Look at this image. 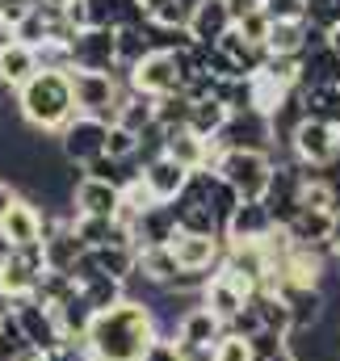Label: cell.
<instances>
[{
  "instance_id": "1",
  "label": "cell",
  "mask_w": 340,
  "mask_h": 361,
  "mask_svg": "<svg viewBox=\"0 0 340 361\" xmlns=\"http://www.w3.org/2000/svg\"><path fill=\"white\" fill-rule=\"evenodd\" d=\"M160 336L156 328V311L139 298H126L109 311H101L88 328L85 345L92 361H143L147 345Z\"/></svg>"
},
{
  "instance_id": "2",
  "label": "cell",
  "mask_w": 340,
  "mask_h": 361,
  "mask_svg": "<svg viewBox=\"0 0 340 361\" xmlns=\"http://www.w3.org/2000/svg\"><path fill=\"white\" fill-rule=\"evenodd\" d=\"M17 114H21V122L30 130L59 135L80 114L76 109V89H72V72H38L17 92Z\"/></svg>"
},
{
  "instance_id": "3",
  "label": "cell",
  "mask_w": 340,
  "mask_h": 361,
  "mask_svg": "<svg viewBox=\"0 0 340 361\" xmlns=\"http://www.w3.org/2000/svg\"><path fill=\"white\" fill-rule=\"evenodd\" d=\"M273 169H277L273 152H223L219 164H214V173L244 202H265V193L273 185Z\"/></svg>"
},
{
  "instance_id": "4",
  "label": "cell",
  "mask_w": 340,
  "mask_h": 361,
  "mask_svg": "<svg viewBox=\"0 0 340 361\" xmlns=\"http://www.w3.org/2000/svg\"><path fill=\"white\" fill-rule=\"evenodd\" d=\"M72 89L80 114L118 122V105L126 97V80H118V72H72Z\"/></svg>"
},
{
  "instance_id": "5",
  "label": "cell",
  "mask_w": 340,
  "mask_h": 361,
  "mask_svg": "<svg viewBox=\"0 0 340 361\" xmlns=\"http://www.w3.org/2000/svg\"><path fill=\"white\" fill-rule=\"evenodd\" d=\"M109 126L114 122H101V118H88V114H76L63 130H59V152L68 164H76L85 173L92 160L109 156Z\"/></svg>"
},
{
  "instance_id": "6",
  "label": "cell",
  "mask_w": 340,
  "mask_h": 361,
  "mask_svg": "<svg viewBox=\"0 0 340 361\" xmlns=\"http://www.w3.org/2000/svg\"><path fill=\"white\" fill-rule=\"evenodd\" d=\"M290 156L303 160V164L315 169V173H324V169L340 164V126L307 118V122L294 130V139H290Z\"/></svg>"
},
{
  "instance_id": "7",
  "label": "cell",
  "mask_w": 340,
  "mask_h": 361,
  "mask_svg": "<svg viewBox=\"0 0 340 361\" xmlns=\"http://www.w3.org/2000/svg\"><path fill=\"white\" fill-rule=\"evenodd\" d=\"M47 273V252L42 244H30V248H13V257L0 265V298L17 302V298H30L38 290Z\"/></svg>"
},
{
  "instance_id": "8",
  "label": "cell",
  "mask_w": 340,
  "mask_h": 361,
  "mask_svg": "<svg viewBox=\"0 0 340 361\" xmlns=\"http://www.w3.org/2000/svg\"><path fill=\"white\" fill-rule=\"evenodd\" d=\"M68 47H72V72H118V30L88 25Z\"/></svg>"
},
{
  "instance_id": "9",
  "label": "cell",
  "mask_w": 340,
  "mask_h": 361,
  "mask_svg": "<svg viewBox=\"0 0 340 361\" xmlns=\"http://www.w3.org/2000/svg\"><path fill=\"white\" fill-rule=\"evenodd\" d=\"M126 85L143 97H172V92H185V80H181V68H176V55L172 51H152L139 68L126 72Z\"/></svg>"
},
{
  "instance_id": "10",
  "label": "cell",
  "mask_w": 340,
  "mask_h": 361,
  "mask_svg": "<svg viewBox=\"0 0 340 361\" xmlns=\"http://www.w3.org/2000/svg\"><path fill=\"white\" fill-rule=\"evenodd\" d=\"M139 273V248H122V244H109V248H88L76 265V286H85L92 277H114V281H130Z\"/></svg>"
},
{
  "instance_id": "11",
  "label": "cell",
  "mask_w": 340,
  "mask_h": 361,
  "mask_svg": "<svg viewBox=\"0 0 340 361\" xmlns=\"http://www.w3.org/2000/svg\"><path fill=\"white\" fill-rule=\"evenodd\" d=\"M8 311L17 315V324H21L25 341H30L38 353H51V349H59V345H63V332H59V319H55V311H51L47 302H38L34 294H30V298H17V302H8Z\"/></svg>"
},
{
  "instance_id": "12",
  "label": "cell",
  "mask_w": 340,
  "mask_h": 361,
  "mask_svg": "<svg viewBox=\"0 0 340 361\" xmlns=\"http://www.w3.org/2000/svg\"><path fill=\"white\" fill-rule=\"evenodd\" d=\"M185 30L193 34L198 47H219V42L236 30L231 4H227V0H193V4H189V21H185Z\"/></svg>"
},
{
  "instance_id": "13",
  "label": "cell",
  "mask_w": 340,
  "mask_h": 361,
  "mask_svg": "<svg viewBox=\"0 0 340 361\" xmlns=\"http://www.w3.org/2000/svg\"><path fill=\"white\" fill-rule=\"evenodd\" d=\"M0 231L13 248H30V244H42L47 240V214L30 202V197H17L13 210L0 219Z\"/></svg>"
},
{
  "instance_id": "14",
  "label": "cell",
  "mask_w": 340,
  "mask_h": 361,
  "mask_svg": "<svg viewBox=\"0 0 340 361\" xmlns=\"http://www.w3.org/2000/svg\"><path fill=\"white\" fill-rule=\"evenodd\" d=\"M248 298H253V290L244 286V281H236V277H227L223 269H214L210 277V286L202 290V307L210 311V315H219L223 324H231L244 307H248Z\"/></svg>"
},
{
  "instance_id": "15",
  "label": "cell",
  "mask_w": 340,
  "mask_h": 361,
  "mask_svg": "<svg viewBox=\"0 0 340 361\" xmlns=\"http://www.w3.org/2000/svg\"><path fill=\"white\" fill-rule=\"evenodd\" d=\"M176 345L181 349H214L223 336H227V324L219 319V315H210L202 302L193 307V311H185L181 319H176Z\"/></svg>"
},
{
  "instance_id": "16",
  "label": "cell",
  "mask_w": 340,
  "mask_h": 361,
  "mask_svg": "<svg viewBox=\"0 0 340 361\" xmlns=\"http://www.w3.org/2000/svg\"><path fill=\"white\" fill-rule=\"evenodd\" d=\"M72 210L85 214V219H118V210H122V189L109 185V180L80 177L76 193H72Z\"/></svg>"
},
{
  "instance_id": "17",
  "label": "cell",
  "mask_w": 340,
  "mask_h": 361,
  "mask_svg": "<svg viewBox=\"0 0 340 361\" xmlns=\"http://www.w3.org/2000/svg\"><path fill=\"white\" fill-rule=\"evenodd\" d=\"M38 72H42V68H38V51H34V47H25V42H17V38H4V42H0V89L21 92Z\"/></svg>"
},
{
  "instance_id": "18",
  "label": "cell",
  "mask_w": 340,
  "mask_h": 361,
  "mask_svg": "<svg viewBox=\"0 0 340 361\" xmlns=\"http://www.w3.org/2000/svg\"><path fill=\"white\" fill-rule=\"evenodd\" d=\"M172 252H176L181 269H206V273H214L219 265H223L227 240H223V235H189V231H181V235H176V244H172Z\"/></svg>"
},
{
  "instance_id": "19",
  "label": "cell",
  "mask_w": 340,
  "mask_h": 361,
  "mask_svg": "<svg viewBox=\"0 0 340 361\" xmlns=\"http://www.w3.org/2000/svg\"><path fill=\"white\" fill-rule=\"evenodd\" d=\"M277 294H281V298H286V307H290L294 336H303V332H311V328L320 324V315H324V290H320V286L281 281V286H277Z\"/></svg>"
},
{
  "instance_id": "20",
  "label": "cell",
  "mask_w": 340,
  "mask_h": 361,
  "mask_svg": "<svg viewBox=\"0 0 340 361\" xmlns=\"http://www.w3.org/2000/svg\"><path fill=\"white\" fill-rule=\"evenodd\" d=\"M181 235V223L172 214V206H147L139 219H135V248H169Z\"/></svg>"
},
{
  "instance_id": "21",
  "label": "cell",
  "mask_w": 340,
  "mask_h": 361,
  "mask_svg": "<svg viewBox=\"0 0 340 361\" xmlns=\"http://www.w3.org/2000/svg\"><path fill=\"white\" fill-rule=\"evenodd\" d=\"M273 214H269V206L265 202H240V210L231 214V223H227V244H260V240H269L273 235Z\"/></svg>"
},
{
  "instance_id": "22",
  "label": "cell",
  "mask_w": 340,
  "mask_h": 361,
  "mask_svg": "<svg viewBox=\"0 0 340 361\" xmlns=\"http://www.w3.org/2000/svg\"><path fill=\"white\" fill-rule=\"evenodd\" d=\"M189 169H181L172 156H160V160H152V164H143V185L152 189V197L156 202H164V206H172L181 193H185V185H189Z\"/></svg>"
},
{
  "instance_id": "23",
  "label": "cell",
  "mask_w": 340,
  "mask_h": 361,
  "mask_svg": "<svg viewBox=\"0 0 340 361\" xmlns=\"http://www.w3.org/2000/svg\"><path fill=\"white\" fill-rule=\"evenodd\" d=\"M298 63H303L298 89H311V85H336L340 89V55L328 47V38H324V42H311V47L298 55Z\"/></svg>"
},
{
  "instance_id": "24",
  "label": "cell",
  "mask_w": 340,
  "mask_h": 361,
  "mask_svg": "<svg viewBox=\"0 0 340 361\" xmlns=\"http://www.w3.org/2000/svg\"><path fill=\"white\" fill-rule=\"evenodd\" d=\"M332 210H311V206H303V214L286 227L290 231V240L298 244V248H320V252H332L328 248V240H332Z\"/></svg>"
},
{
  "instance_id": "25",
  "label": "cell",
  "mask_w": 340,
  "mask_h": 361,
  "mask_svg": "<svg viewBox=\"0 0 340 361\" xmlns=\"http://www.w3.org/2000/svg\"><path fill=\"white\" fill-rule=\"evenodd\" d=\"M88 17H92V25H109V30L152 21L139 0H88Z\"/></svg>"
},
{
  "instance_id": "26",
  "label": "cell",
  "mask_w": 340,
  "mask_h": 361,
  "mask_svg": "<svg viewBox=\"0 0 340 361\" xmlns=\"http://www.w3.org/2000/svg\"><path fill=\"white\" fill-rule=\"evenodd\" d=\"M176 273H181V261H176L172 244L169 248H139V273L135 277H143L147 286L169 290L172 281H176Z\"/></svg>"
},
{
  "instance_id": "27",
  "label": "cell",
  "mask_w": 340,
  "mask_h": 361,
  "mask_svg": "<svg viewBox=\"0 0 340 361\" xmlns=\"http://www.w3.org/2000/svg\"><path fill=\"white\" fill-rule=\"evenodd\" d=\"M152 21H143V25H122L118 30V72L126 76L130 68H139L156 47H152V30H147Z\"/></svg>"
},
{
  "instance_id": "28",
  "label": "cell",
  "mask_w": 340,
  "mask_h": 361,
  "mask_svg": "<svg viewBox=\"0 0 340 361\" xmlns=\"http://www.w3.org/2000/svg\"><path fill=\"white\" fill-rule=\"evenodd\" d=\"M55 311V319H59V332H63V341H85L88 328H92V319H97V311L88 307V298L76 290L68 302H59V307H51Z\"/></svg>"
},
{
  "instance_id": "29",
  "label": "cell",
  "mask_w": 340,
  "mask_h": 361,
  "mask_svg": "<svg viewBox=\"0 0 340 361\" xmlns=\"http://www.w3.org/2000/svg\"><path fill=\"white\" fill-rule=\"evenodd\" d=\"M231 122V109L219 101V97H206V101H193V114H189V130L206 143H214L223 135V126Z\"/></svg>"
},
{
  "instance_id": "30",
  "label": "cell",
  "mask_w": 340,
  "mask_h": 361,
  "mask_svg": "<svg viewBox=\"0 0 340 361\" xmlns=\"http://www.w3.org/2000/svg\"><path fill=\"white\" fill-rule=\"evenodd\" d=\"M118 126H126V130H135V135L152 130V126H156V97H143V92H135L126 85V97H122V105H118Z\"/></svg>"
},
{
  "instance_id": "31",
  "label": "cell",
  "mask_w": 340,
  "mask_h": 361,
  "mask_svg": "<svg viewBox=\"0 0 340 361\" xmlns=\"http://www.w3.org/2000/svg\"><path fill=\"white\" fill-rule=\"evenodd\" d=\"M311 42V25L307 21H273L269 30V55H303Z\"/></svg>"
},
{
  "instance_id": "32",
  "label": "cell",
  "mask_w": 340,
  "mask_h": 361,
  "mask_svg": "<svg viewBox=\"0 0 340 361\" xmlns=\"http://www.w3.org/2000/svg\"><path fill=\"white\" fill-rule=\"evenodd\" d=\"M298 92H303V109H307V118L340 126V89L336 85H311V89H298Z\"/></svg>"
},
{
  "instance_id": "33",
  "label": "cell",
  "mask_w": 340,
  "mask_h": 361,
  "mask_svg": "<svg viewBox=\"0 0 340 361\" xmlns=\"http://www.w3.org/2000/svg\"><path fill=\"white\" fill-rule=\"evenodd\" d=\"M189 114H193V97L185 92H172V97H160L156 101V126L164 130H189Z\"/></svg>"
},
{
  "instance_id": "34",
  "label": "cell",
  "mask_w": 340,
  "mask_h": 361,
  "mask_svg": "<svg viewBox=\"0 0 340 361\" xmlns=\"http://www.w3.org/2000/svg\"><path fill=\"white\" fill-rule=\"evenodd\" d=\"M80 294L88 298V307L101 315V311H109V307H118V302H126V281H114V277H92L80 286Z\"/></svg>"
},
{
  "instance_id": "35",
  "label": "cell",
  "mask_w": 340,
  "mask_h": 361,
  "mask_svg": "<svg viewBox=\"0 0 340 361\" xmlns=\"http://www.w3.org/2000/svg\"><path fill=\"white\" fill-rule=\"evenodd\" d=\"M38 51V68L42 72H72V47L68 42H42Z\"/></svg>"
},
{
  "instance_id": "36",
  "label": "cell",
  "mask_w": 340,
  "mask_h": 361,
  "mask_svg": "<svg viewBox=\"0 0 340 361\" xmlns=\"http://www.w3.org/2000/svg\"><path fill=\"white\" fill-rule=\"evenodd\" d=\"M307 21L324 34H332L340 25V0H307Z\"/></svg>"
},
{
  "instance_id": "37",
  "label": "cell",
  "mask_w": 340,
  "mask_h": 361,
  "mask_svg": "<svg viewBox=\"0 0 340 361\" xmlns=\"http://www.w3.org/2000/svg\"><path fill=\"white\" fill-rule=\"evenodd\" d=\"M248 345H253L256 361H269V357H277L281 349H290V336H286V332H273V328H260Z\"/></svg>"
},
{
  "instance_id": "38",
  "label": "cell",
  "mask_w": 340,
  "mask_h": 361,
  "mask_svg": "<svg viewBox=\"0 0 340 361\" xmlns=\"http://www.w3.org/2000/svg\"><path fill=\"white\" fill-rule=\"evenodd\" d=\"M109 156L114 160H139V135L114 122L109 126Z\"/></svg>"
},
{
  "instance_id": "39",
  "label": "cell",
  "mask_w": 340,
  "mask_h": 361,
  "mask_svg": "<svg viewBox=\"0 0 340 361\" xmlns=\"http://www.w3.org/2000/svg\"><path fill=\"white\" fill-rule=\"evenodd\" d=\"M236 30H240L248 42L265 47V42H269V30H273V17H269V13H265V4H260V8H256V13H248V17H244Z\"/></svg>"
},
{
  "instance_id": "40",
  "label": "cell",
  "mask_w": 340,
  "mask_h": 361,
  "mask_svg": "<svg viewBox=\"0 0 340 361\" xmlns=\"http://www.w3.org/2000/svg\"><path fill=\"white\" fill-rule=\"evenodd\" d=\"M38 4H42V0H0V25L13 34V30H17V25L38 8Z\"/></svg>"
},
{
  "instance_id": "41",
  "label": "cell",
  "mask_w": 340,
  "mask_h": 361,
  "mask_svg": "<svg viewBox=\"0 0 340 361\" xmlns=\"http://www.w3.org/2000/svg\"><path fill=\"white\" fill-rule=\"evenodd\" d=\"M265 13L273 21H307V0H265Z\"/></svg>"
},
{
  "instance_id": "42",
  "label": "cell",
  "mask_w": 340,
  "mask_h": 361,
  "mask_svg": "<svg viewBox=\"0 0 340 361\" xmlns=\"http://www.w3.org/2000/svg\"><path fill=\"white\" fill-rule=\"evenodd\" d=\"M214 357H219V361H256L253 357V345H248L244 336H223V341L214 345Z\"/></svg>"
},
{
  "instance_id": "43",
  "label": "cell",
  "mask_w": 340,
  "mask_h": 361,
  "mask_svg": "<svg viewBox=\"0 0 340 361\" xmlns=\"http://www.w3.org/2000/svg\"><path fill=\"white\" fill-rule=\"evenodd\" d=\"M143 361H181V345H176V336H169V332H160L152 345H147V353H143Z\"/></svg>"
},
{
  "instance_id": "44",
  "label": "cell",
  "mask_w": 340,
  "mask_h": 361,
  "mask_svg": "<svg viewBox=\"0 0 340 361\" xmlns=\"http://www.w3.org/2000/svg\"><path fill=\"white\" fill-rule=\"evenodd\" d=\"M320 177H324V185H328V193H332V214H340V164H332V169H324Z\"/></svg>"
},
{
  "instance_id": "45",
  "label": "cell",
  "mask_w": 340,
  "mask_h": 361,
  "mask_svg": "<svg viewBox=\"0 0 340 361\" xmlns=\"http://www.w3.org/2000/svg\"><path fill=\"white\" fill-rule=\"evenodd\" d=\"M227 4H231V17H236V25H240L248 13H256V8H260V0H227Z\"/></svg>"
},
{
  "instance_id": "46",
  "label": "cell",
  "mask_w": 340,
  "mask_h": 361,
  "mask_svg": "<svg viewBox=\"0 0 340 361\" xmlns=\"http://www.w3.org/2000/svg\"><path fill=\"white\" fill-rule=\"evenodd\" d=\"M181 361H219L214 349H181Z\"/></svg>"
},
{
  "instance_id": "47",
  "label": "cell",
  "mask_w": 340,
  "mask_h": 361,
  "mask_svg": "<svg viewBox=\"0 0 340 361\" xmlns=\"http://www.w3.org/2000/svg\"><path fill=\"white\" fill-rule=\"evenodd\" d=\"M328 248H332V257L340 261V214L332 219V240H328Z\"/></svg>"
},
{
  "instance_id": "48",
  "label": "cell",
  "mask_w": 340,
  "mask_h": 361,
  "mask_svg": "<svg viewBox=\"0 0 340 361\" xmlns=\"http://www.w3.org/2000/svg\"><path fill=\"white\" fill-rule=\"evenodd\" d=\"M328 47H332V51H336V55H340V25H336V30H332V34H328Z\"/></svg>"
},
{
  "instance_id": "49",
  "label": "cell",
  "mask_w": 340,
  "mask_h": 361,
  "mask_svg": "<svg viewBox=\"0 0 340 361\" xmlns=\"http://www.w3.org/2000/svg\"><path fill=\"white\" fill-rule=\"evenodd\" d=\"M269 361H298V353H294V349H281L277 357H269Z\"/></svg>"
},
{
  "instance_id": "50",
  "label": "cell",
  "mask_w": 340,
  "mask_h": 361,
  "mask_svg": "<svg viewBox=\"0 0 340 361\" xmlns=\"http://www.w3.org/2000/svg\"><path fill=\"white\" fill-rule=\"evenodd\" d=\"M42 4H55V8H68L72 0H42Z\"/></svg>"
},
{
  "instance_id": "51",
  "label": "cell",
  "mask_w": 340,
  "mask_h": 361,
  "mask_svg": "<svg viewBox=\"0 0 340 361\" xmlns=\"http://www.w3.org/2000/svg\"><path fill=\"white\" fill-rule=\"evenodd\" d=\"M0 336H4V311H0Z\"/></svg>"
},
{
  "instance_id": "52",
  "label": "cell",
  "mask_w": 340,
  "mask_h": 361,
  "mask_svg": "<svg viewBox=\"0 0 340 361\" xmlns=\"http://www.w3.org/2000/svg\"><path fill=\"white\" fill-rule=\"evenodd\" d=\"M336 332H340V324H336Z\"/></svg>"
},
{
  "instance_id": "53",
  "label": "cell",
  "mask_w": 340,
  "mask_h": 361,
  "mask_svg": "<svg viewBox=\"0 0 340 361\" xmlns=\"http://www.w3.org/2000/svg\"><path fill=\"white\" fill-rule=\"evenodd\" d=\"M260 4H265V0H260Z\"/></svg>"
},
{
  "instance_id": "54",
  "label": "cell",
  "mask_w": 340,
  "mask_h": 361,
  "mask_svg": "<svg viewBox=\"0 0 340 361\" xmlns=\"http://www.w3.org/2000/svg\"><path fill=\"white\" fill-rule=\"evenodd\" d=\"M0 185H4V180H0Z\"/></svg>"
}]
</instances>
